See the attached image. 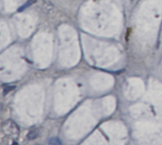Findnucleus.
<instances>
[{"label":"nucleus","mask_w":162,"mask_h":145,"mask_svg":"<svg viewBox=\"0 0 162 145\" xmlns=\"http://www.w3.org/2000/svg\"><path fill=\"white\" fill-rule=\"evenodd\" d=\"M49 143L50 144H55V145H58V144H61V141H59L58 138H52L50 141H49Z\"/></svg>","instance_id":"obj_4"},{"label":"nucleus","mask_w":162,"mask_h":145,"mask_svg":"<svg viewBox=\"0 0 162 145\" xmlns=\"http://www.w3.org/2000/svg\"><path fill=\"white\" fill-rule=\"evenodd\" d=\"M39 136V132H38V129H32L30 130V132L27 135V138L30 141H33V139H35Z\"/></svg>","instance_id":"obj_2"},{"label":"nucleus","mask_w":162,"mask_h":145,"mask_svg":"<svg viewBox=\"0 0 162 145\" xmlns=\"http://www.w3.org/2000/svg\"><path fill=\"white\" fill-rule=\"evenodd\" d=\"M15 88V86L14 85H7V86H5V88H4V95H6L8 94V93L11 91V90H13Z\"/></svg>","instance_id":"obj_5"},{"label":"nucleus","mask_w":162,"mask_h":145,"mask_svg":"<svg viewBox=\"0 0 162 145\" xmlns=\"http://www.w3.org/2000/svg\"><path fill=\"white\" fill-rule=\"evenodd\" d=\"M2 130L6 136L12 138H16L19 135V127L13 121L11 120H9L3 123Z\"/></svg>","instance_id":"obj_1"},{"label":"nucleus","mask_w":162,"mask_h":145,"mask_svg":"<svg viewBox=\"0 0 162 145\" xmlns=\"http://www.w3.org/2000/svg\"><path fill=\"white\" fill-rule=\"evenodd\" d=\"M36 2V0H28L27 2H26L23 6H21L20 8H18V10H17V12L18 13H20V12H23L24 10H26L27 8H29L30 6H32V5L34 4V3H35Z\"/></svg>","instance_id":"obj_3"},{"label":"nucleus","mask_w":162,"mask_h":145,"mask_svg":"<svg viewBox=\"0 0 162 145\" xmlns=\"http://www.w3.org/2000/svg\"><path fill=\"white\" fill-rule=\"evenodd\" d=\"M2 105H0V114H1V112H2Z\"/></svg>","instance_id":"obj_6"}]
</instances>
